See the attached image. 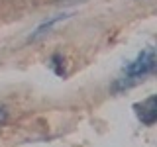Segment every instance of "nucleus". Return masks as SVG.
Here are the masks:
<instances>
[{
    "mask_svg": "<svg viewBox=\"0 0 157 147\" xmlns=\"http://www.w3.org/2000/svg\"><path fill=\"white\" fill-rule=\"evenodd\" d=\"M6 120H8V112H6V108L0 106V126L6 124Z\"/></svg>",
    "mask_w": 157,
    "mask_h": 147,
    "instance_id": "nucleus-3",
    "label": "nucleus"
},
{
    "mask_svg": "<svg viewBox=\"0 0 157 147\" xmlns=\"http://www.w3.org/2000/svg\"><path fill=\"white\" fill-rule=\"evenodd\" d=\"M137 114H140V120L144 122V124H153L155 122V116H157V110H155V96L147 98L144 104H137Z\"/></svg>",
    "mask_w": 157,
    "mask_h": 147,
    "instance_id": "nucleus-2",
    "label": "nucleus"
},
{
    "mask_svg": "<svg viewBox=\"0 0 157 147\" xmlns=\"http://www.w3.org/2000/svg\"><path fill=\"white\" fill-rule=\"evenodd\" d=\"M153 67H155V53H153V49H145V51H141L137 55L134 63H130L126 67V73H128V77H141L145 73L153 71Z\"/></svg>",
    "mask_w": 157,
    "mask_h": 147,
    "instance_id": "nucleus-1",
    "label": "nucleus"
}]
</instances>
